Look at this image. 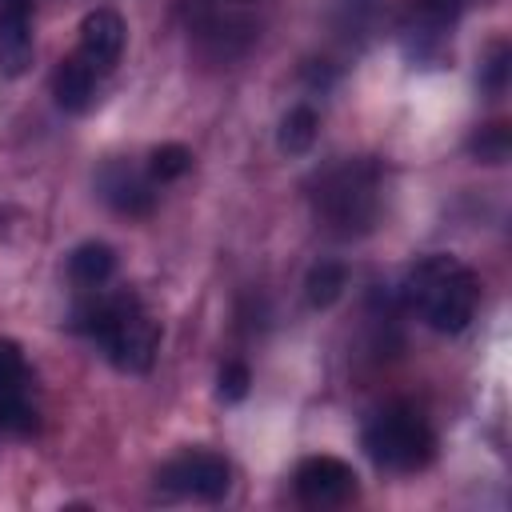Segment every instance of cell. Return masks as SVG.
I'll list each match as a JSON object with an SVG mask.
<instances>
[{
  "label": "cell",
  "instance_id": "6da1fadb",
  "mask_svg": "<svg viewBox=\"0 0 512 512\" xmlns=\"http://www.w3.org/2000/svg\"><path fill=\"white\" fill-rule=\"evenodd\" d=\"M316 224L336 240H360L380 224L384 212V172L376 160L356 156L324 168L312 180Z\"/></svg>",
  "mask_w": 512,
  "mask_h": 512
},
{
  "label": "cell",
  "instance_id": "7a4b0ae2",
  "mask_svg": "<svg viewBox=\"0 0 512 512\" xmlns=\"http://www.w3.org/2000/svg\"><path fill=\"white\" fill-rule=\"evenodd\" d=\"M404 300L408 308L444 336H456L472 324L476 304H480V280L476 272L444 252H432L424 260H416L404 276Z\"/></svg>",
  "mask_w": 512,
  "mask_h": 512
},
{
  "label": "cell",
  "instance_id": "3957f363",
  "mask_svg": "<svg viewBox=\"0 0 512 512\" xmlns=\"http://www.w3.org/2000/svg\"><path fill=\"white\" fill-rule=\"evenodd\" d=\"M120 372H148L160 352V324L136 292H112L80 312L76 320Z\"/></svg>",
  "mask_w": 512,
  "mask_h": 512
},
{
  "label": "cell",
  "instance_id": "277c9868",
  "mask_svg": "<svg viewBox=\"0 0 512 512\" xmlns=\"http://www.w3.org/2000/svg\"><path fill=\"white\" fill-rule=\"evenodd\" d=\"M360 444L384 472H420L436 456V432L412 404H384L380 412H372Z\"/></svg>",
  "mask_w": 512,
  "mask_h": 512
},
{
  "label": "cell",
  "instance_id": "5b68a950",
  "mask_svg": "<svg viewBox=\"0 0 512 512\" xmlns=\"http://www.w3.org/2000/svg\"><path fill=\"white\" fill-rule=\"evenodd\" d=\"M468 0H408L404 16H400V44L408 60H436L456 28V20L464 16Z\"/></svg>",
  "mask_w": 512,
  "mask_h": 512
},
{
  "label": "cell",
  "instance_id": "8992f818",
  "mask_svg": "<svg viewBox=\"0 0 512 512\" xmlns=\"http://www.w3.org/2000/svg\"><path fill=\"white\" fill-rule=\"evenodd\" d=\"M156 484L172 496H192V500H220L228 496L232 488V468L220 452H204V448H192V452H180L172 456L160 472H156Z\"/></svg>",
  "mask_w": 512,
  "mask_h": 512
},
{
  "label": "cell",
  "instance_id": "52a82bcc",
  "mask_svg": "<svg viewBox=\"0 0 512 512\" xmlns=\"http://www.w3.org/2000/svg\"><path fill=\"white\" fill-rule=\"evenodd\" d=\"M32 428H36V404H32V372L24 348L0 336V432L28 436Z\"/></svg>",
  "mask_w": 512,
  "mask_h": 512
},
{
  "label": "cell",
  "instance_id": "ba28073f",
  "mask_svg": "<svg viewBox=\"0 0 512 512\" xmlns=\"http://www.w3.org/2000/svg\"><path fill=\"white\" fill-rule=\"evenodd\" d=\"M292 488H296L300 504H308V508H340V504L356 500V492H360L352 464H344L340 456L300 460L296 476H292Z\"/></svg>",
  "mask_w": 512,
  "mask_h": 512
},
{
  "label": "cell",
  "instance_id": "9c48e42d",
  "mask_svg": "<svg viewBox=\"0 0 512 512\" xmlns=\"http://www.w3.org/2000/svg\"><path fill=\"white\" fill-rule=\"evenodd\" d=\"M96 196L120 216H148L156 208V180L128 160H104L96 172Z\"/></svg>",
  "mask_w": 512,
  "mask_h": 512
},
{
  "label": "cell",
  "instance_id": "30bf717a",
  "mask_svg": "<svg viewBox=\"0 0 512 512\" xmlns=\"http://www.w3.org/2000/svg\"><path fill=\"white\" fill-rule=\"evenodd\" d=\"M124 40H128V28H124V16L116 8H92L84 20H80V44H76V56L84 64H92L100 76H108L120 56H124Z\"/></svg>",
  "mask_w": 512,
  "mask_h": 512
},
{
  "label": "cell",
  "instance_id": "8fae6325",
  "mask_svg": "<svg viewBox=\"0 0 512 512\" xmlns=\"http://www.w3.org/2000/svg\"><path fill=\"white\" fill-rule=\"evenodd\" d=\"M32 0H0V72L24 76L32 64Z\"/></svg>",
  "mask_w": 512,
  "mask_h": 512
},
{
  "label": "cell",
  "instance_id": "7c38bea8",
  "mask_svg": "<svg viewBox=\"0 0 512 512\" xmlns=\"http://www.w3.org/2000/svg\"><path fill=\"white\" fill-rule=\"evenodd\" d=\"M96 92H100V72L92 64H84L76 52L56 64V72H52V96H56V104L64 112H72V116L88 112L96 104Z\"/></svg>",
  "mask_w": 512,
  "mask_h": 512
},
{
  "label": "cell",
  "instance_id": "4fadbf2b",
  "mask_svg": "<svg viewBox=\"0 0 512 512\" xmlns=\"http://www.w3.org/2000/svg\"><path fill=\"white\" fill-rule=\"evenodd\" d=\"M116 272V252L104 240H84L68 252V280L80 288H104Z\"/></svg>",
  "mask_w": 512,
  "mask_h": 512
},
{
  "label": "cell",
  "instance_id": "5bb4252c",
  "mask_svg": "<svg viewBox=\"0 0 512 512\" xmlns=\"http://www.w3.org/2000/svg\"><path fill=\"white\" fill-rule=\"evenodd\" d=\"M348 288V268L340 260H316L304 276V296L312 308H332Z\"/></svg>",
  "mask_w": 512,
  "mask_h": 512
},
{
  "label": "cell",
  "instance_id": "9a60e30c",
  "mask_svg": "<svg viewBox=\"0 0 512 512\" xmlns=\"http://www.w3.org/2000/svg\"><path fill=\"white\" fill-rule=\"evenodd\" d=\"M316 132H320V116L312 104H296L288 108V116L280 120V148L288 156H304L312 144H316Z\"/></svg>",
  "mask_w": 512,
  "mask_h": 512
},
{
  "label": "cell",
  "instance_id": "2e32d148",
  "mask_svg": "<svg viewBox=\"0 0 512 512\" xmlns=\"http://www.w3.org/2000/svg\"><path fill=\"white\" fill-rule=\"evenodd\" d=\"M188 168H192V152H188L184 144H176V140H168V144H156V148L148 152V176H152L156 184L180 180Z\"/></svg>",
  "mask_w": 512,
  "mask_h": 512
},
{
  "label": "cell",
  "instance_id": "e0dca14e",
  "mask_svg": "<svg viewBox=\"0 0 512 512\" xmlns=\"http://www.w3.org/2000/svg\"><path fill=\"white\" fill-rule=\"evenodd\" d=\"M376 8L380 0H332V20H336V32L340 36H364L376 20Z\"/></svg>",
  "mask_w": 512,
  "mask_h": 512
},
{
  "label": "cell",
  "instance_id": "ac0fdd59",
  "mask_svg": "<svg viewBox=\"0 0 512 512\" xmlns=\"http://www.w3.org/2000/svg\"><path fill=\"white\" fill-rule=\"evenodd\" d=\"M508 148H512V136H508L504 124H488V128H480V132L468 140V152H472L476 160H484V164H504V160H508Z\"/></svg>",
  "mask_w": 512,
  "mask_h": 512
},
{
  "label": "cell",
  "instance_id": "d6986e66",
  "mask_svg": "<svg viewBox=\"0 0 512 512\" xmlns=\"http://www.w3.org/2000/svg\"><path fill=\"white\" fill-rule=\"evenodd\" d=\"M508 64H512V52H508L504 40H496V44L488 48V56L480 60V88H484L488 96H500V92L508 88Z\"/></svg>",
  "mask_w": 512,
  "mask_h": 512
},
{
  "label": "cell",
  "instance_id": "ffe728a7",
  "mask_svg": "<svg viewBox=\"0 0 512 512\" xmlns=\"http://www.w3.org/2000/svg\"><path fill=\"white\" fill-rule=\"evenodd\" d=\"M248 384H252V372H248V364H240V360H228V364H220V376H216V396H220L224 404H236V400H244V396H248Z\"/></svg>",
  "mask_w": 512,
  "mask_h": 512
},
{
  "label": "cell",
  "instance_id": "44dd1931",
  "mask_svg": "<svg viewBox=\"0 0 512 512\" xmlns=\"http://www.w3.org/2000/svg\"><path fill=\"white\" fill-rule=\"evenodd\" d=\"M0 232H4V212H0Z\"/></svg>",
  "mask_w": 512,
  "mask_h": 512
}]
</instances>
